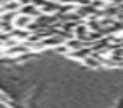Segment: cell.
I'll return each mask as SVG.
<instances>
[{
  "instance_id": "2",
  "label": "cell",
  "mask_w": 123,
  "mask_h": 108,
  "mask_svg": "<svg viewBox=\"0 0 123 108\" xmlns=\"http://www.w3.org/2000/svg\"><path fill=\"white\" fill-rule=\"evenodd\" d=\"M88 32H89V29H88L86 22H84V20H81V22H78V24L74 25L73 36H74V37H78V39H81V41H84V39L88 37Z\"/></svg>"
},
{
  "instance_id": "3",
  "label": "cell",
  "mask_w": 123,
  "mask_h": 108,
  "mask_svg": "<svg viewBox=\"0 0 123 108\" xmlns=\"http://www.w3.org/2000/svg\"><path fill=\"white\" fill-rule=\"evenodd\" d=\"M0 103H2V105H7V106H10V108L14 106V105H12V101L9 100V96H7L4 91H0Z\"/></svg>"
},
{
  "instance_id": "1",
  "label": "cell",
  "mask_w": 123,
  "mask_h": 108,
  "mask_svg": "<svg viewBox=\"0 0 123 108\" xmlns=\"http://www.w3.org/2000/svg\"><path fill=\"white\" fill-rule=\"evenodd\" d=\"M32 20H34L32 17H29V15H25V14H19V12H17V15H15V19L12 20V24H14V27H17V29H27V25H29Z\"/></svg>"
}]
</instances>
